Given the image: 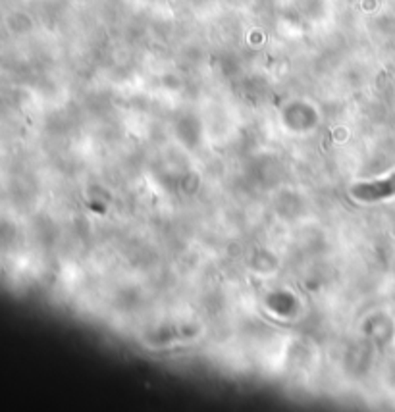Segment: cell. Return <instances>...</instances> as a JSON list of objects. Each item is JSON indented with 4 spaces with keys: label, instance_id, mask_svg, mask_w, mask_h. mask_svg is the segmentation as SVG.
I'll list each match as a JSON object with an SVG mask.
<instances>
[{
    "label": "cell",
    "instance_id": "1",
    "mask_svg": "<svg viewBox=\"0 0 395 412\" xmlns=\"http://www.w3.org/2000/svg\"><path fill=\"white\" fill-rule=\"evenodd\" d=\"M351 195L359 199V201H363V203H372V201L391 197V195H395V174L389 176L388 179H384V181L357 185V187L351 189Z\"/></svg>",
    "mask_w": 395,
    "mask_h": 412
}]
</instances>
